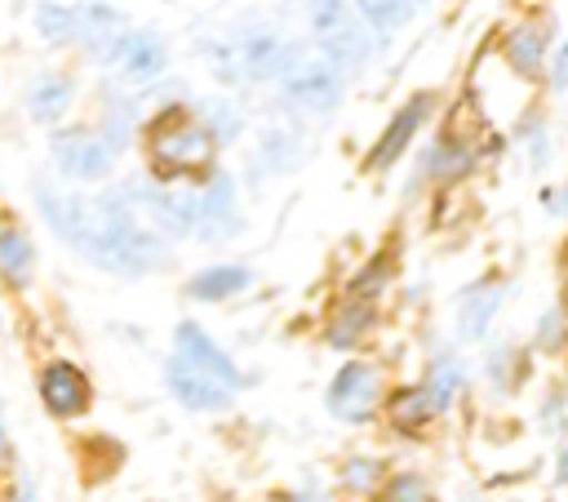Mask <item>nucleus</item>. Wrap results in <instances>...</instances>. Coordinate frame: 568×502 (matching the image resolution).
Instances as JSON below:
<instances>
[{
  "label": "nucleus",
  "mask_w": 568,
  "mask_h": 502,
  "mask_svg": "<svg viewBox=\"0 0 568 502\" xmlns=\"http://www.w3.org/2000/svg\"><path fill=\"white\" fill-rule=\"evenodd\" d=\"M31 195H36V209H40V222L49 227V235L58 244L75 249L80 262H89L106 275H120V280H142V275H155L169 267V240L142 222L124 182L84 195V191L49 187L36 178Z\"/></svg>",
  "instance_id": "f257e3e1"
},
{
  "label": "nucleus",
  "mask_w": 568,
  "mask_h": 502,
  "mask_svg": "<svg viewBox=\"0 0 568 502\" xmlns=\"http://www.w3.org/2000/svg\"><path fill=\"white\" fill-rule=\"evenodd\" d=\"M138 147L146 160V178L160 187H200L217 169V142L191 111V102H160L142 129Z\"/></svg>",
  "instance_id": "f03ea898"
},
{
  "label": "nucleus",
  "mask_w": 568,
  "mask_h": 502,
  "mask_svg": "<svg viewBox=\"0 0 568 502\" xmlns=\"http://www.w3.org/2000/svg\"><path fill=\"white\" fill-rule=\"evenodd\" d=\"M311 49L328 58L337 71H359L373 53V31L359 22L351 0H302Z\"/></svg>",
  "instance_id": "7ed1b4c3"
},
{
  "label": "nucleus",
  "mask_w": 568,
  "mask_h": 502,
  "mask_svg": "<svg viewBox=\"0 0 568 502\" xmlns=\"http://www.w3.org/2000/svg\"><path fill=\"white\" fill-rule=\"evenodd\" d=\"M275 84H280L284 102L293 111H306V116H328L346 98V71H337L328 58H320L315 49H302V44L284 49Z\"/></svg>",
  "instance_id": "20e7f679"
},
{
  "label": "nucleus",
  "mask_w": 568,
  "mask_h": 502,
  "mask_svg": "<svg viewBox=\"0 0 568 502\" xmlns=\"http://www.w3.org/2000/svg\"><path fill=\"white\" fill-rule=\"evenodd\" d=\"M386 391L390 386H386L382 364L368 355H351L337 364V373L324 386V413L337 418L342 426H368V422H377Z\"/></svg>",
  "instance_id": "39448f33"
},
{
  "label": "nucleus",
  "mask_w": 568,
  "mask_h": 502,
  "mask_svg": "<svg viewBox=\"0 0 568 502\" xmlns=\"http://www.w3.org/2000/svg\"><path fill=\"white\" fill-rule=\"evenodd\" d=\"M479 142H484L479 133H470V129H462L457 120H448L426 147H417V155H413V178H417V187H413V191H422V187H435V191L462 187V182L479 169V160H484V147H479Z\"/></svg>",
  "instance_id": "423d86ee"
},
{
  "label": "nucleus",
  "mask_w": 568,
  "mask_h": 502,
  "mask_svg": "<svg viewBox=\"0 0 568 502\" xmlns=\"http://www.w3.org/2000/svg\"><path fill=\"white\" fill-rule=\"evenodd\" d=\"M115 160L120 155L102 142V133L93 124H58V129H49V164L67 182H80V187L106 182Z\"/></svg>",
  "instance_id": "0eeeda50"
},
{
  "label": "nucleus",
  "mask_w": 568,
  "mask_h": 502,
  "mask_svg": "<svg viewBox=\"0 0 568 502\" xmlns=\"http://www.w3.org/2000/svg\"><path fill=\"white\" fill-rule=\"evenodd\" d=\"M435 107H439V93H430V89H413L390 116H386V124H382V133L373 138V147H368V155H364V173H390L413 147H417V133L426 129V120L435 116Z\"/></svg>",
  "instance_id": "6e6552de"
},
{
  "label": "nucleus",
  "mask_w": 568,
  "mask_h": 502,
  "mask_svg": "<svg viewBox=\"0 0 568 502\" xmlns=\"http://www.w3.org/2000/svg\"><path fill=\"white\" fill-rule=\"evenodd\" d=\"M191 200H195V240L200 244H226L244 231L240 191L226 169H213L200 187H191Z\"/></svg>",
  "instance_id": "1a4fd4ad"
},
{
  "label": "nucleus",
  "mask_w": 568,
  "mask_h": 502,
  "mask_svg": "<svg viewBox=\"0 0 568 502\" xmlns=\"http://www.w3.org/2000/svg\"><path fill=\"white\" fill-rule=\"evenodd\" d=\"M36 395L44 404L49 418L58 422H75L93 409V378L84 373V364H75L71 355H49L36 373Z\"/></svg>",
  "instance_id": "9d476101"
},
{
  "label": "nucleus",
  "mask_w": 568,
  "mask_h": 502,
  "mask_svg": "<svg viewBox=\"0 0 568 502\" xmlns=\"http://www.w3.org/2000/svg\"><path fill=\"white\" fill-rule=\"evenodd\" d=\"M115 84H124L129 93L138 89H155L160 76L169 71V40L151 27H129V36L115 49Z\"/></svg>",
  "instance_id": "9b49d317"
},
{
  "label": "nucleus",
  "mask_w": 568,
  "mask_h": 502,
  "mask_svg": "<svg viewBox=\"0 0 568 502\" xmlns=\"http://www.w3.org/2000/svg\"><path fill=\"white\" fill-rule=\"evenodd\" d=\"M124 36H129V18L111 0H80L75 4V49L89 62L111 67Z\"/></svg>",
  "instance_id": "f8f14e48"
},
{
  "label": "nucleus",
  "mask_w": 568,
  "mask_h": 502,
  "mask_svg": "<svg viewBox=\"0 0 568 502\" xmlns=\"http://www.w3.org/2000/svg\"><path fill=\"white\" fill-rule=\"evenodd\" d=\"M506 71L524 84H541L546 76V58H550V22L546 18H519L501 31V44H497Z\"/></svg>",
  "instance_id": "ddd939ff"
},
{
  "label": "nucleus",
  "mask_w": 568,
  "mask_h": 502,
  "mask_svg": "<svg viewBox=\"0 0 568 502\" xmlns=\"http://www.w3.org/2000/svg\"><path fill=\"white\" fill-rule=\"evenodd\" d=\"M173 355L186 360V364H195V369H204L209 378H217V382L231 386V391L244 386V369L235 364V355H231L200 320H178V324H173Z\"/></svg>",
  "instance_id": "4468645a"
},
{
  "label": "nucleus",
  "mask_w": 568,
  "mask_h": 502,
  "mask_svg": "<svg viewBox=\"0 0 568 502\" xmlns=\"http://www.w3.org/2000/svg\"><path fill=\"white\" fill-rule=\"evenodd\" d=\"M501 302H506V289H501L497 275L470 280L457 293V302H453V333H457V342H484L493 333V320H497Z\"/></svg>",
  "instance_id": "2eb2a0df"
},
{
  "label": "nucleus",
  "mask_w": 568,
  "mask_h": 502,
  "mask_svg": "<svg viewBox=\"0 0 568 502\" xmlns=\"http://www.w3.org/2000/svg\"><path fill=\"white\" fill-rule=\"evenodd\" d=\"M164 386H169V395H173L182 409H191V413H222V409L235 404V391H231V386H222L217 378H209L204 369H195V364H186V360H178V355L164 360Z\"/></svg>",
  "instance_id": "dca6fc26"
},
{
  "label": "nucleus",
  "mask_w": 568,
  "mask_h": 502,
  "mask_svg": "<svg viewBox=\"0 0 568 502\" xmlns=\"http://www.w3.org/2000/svg\"><path fill=\"white\" fill-rule=\"evenodd\" d=\"M36 280V244L13 209H0V284L9 293H27Z\"/></svg>",
  "instance_id": "f3484780"
},
{
  "label": "nucleus",
  "mask_w": 568,
  "mask_h": 502,
  "mask_svg": "<svg viewBox=\"0 0 568 502\" xmlns=\"http://www.w3.org/2000/svg\"><path fill=\"white\" fill-rule=\"evenodd\" d=\"M377 418L386 422V431H390L395 440H422V435L430 431V422H435V409H430L422 382H399V386L386 391Z\"/></svg>",
  "instance_id": "a211bd4d"
},
{
  "label": "nucleus",
  "mask_w": 568,
  "mask_h": 502,
  "mask_svg": "<svg viewBox=\"0 0 568 502\" xmlns=\"http://www.w3.org/2000/svg\"><path fill=\"white\" fill-rule=\"evenodd\" d=\"M75 107V80L67 71H36L27 84V116L31 124L58 129Z\"/></svg>",
  "instance_id": "6ab92c4d"
},
{
  "label": "nucleus",
  "mask_w": 568,
  "mask_h": 502,
  "mask_svg": "<svg viewBox=\"0 0 568 502\" xmlns=\"http://www.w3.org/2000/svg\"><path fill=\"white\" fill-rule=\"evenodd\" d=\"M248 289H253V267L248 262H209V267L191 271L186 284H182V293L191 302H231Z\"/></svg>",
  "instance_id": "aec40b11"
},
{
  "label": "nucleus",
  "mask_w": 568,
  "mask_h": 502,
  "mask_svg": "<svg viewBox=\"0 0 568 502\" xmlns=\"http://www.w3.org/2000/svg\"><path fill=\"white\" fill-rule=\"evenodd\" d=\"M377 324H382L377 307L337 298V302L328 307V315H324L320 338H324V347H333V351H355L359 342H368V333H377Z\"/></svg>",
  "instance_id": "412c9836"
},
{
  "label": "nucleus",
  "mask_w": 568,
  "mask_h": 502,
  "mask_svg": "<svg viewBox=\"0 0 568 502\" xmlns=\"http://www.w3.org/2000/svg\"><path fill=\"white\" fill-rule=\"evenodd\" d=\"M466 364L453 355V351H435L430 360H426V373H422V391H426V400H430V409H435V418L439 413H453L457 404H462V395H466Z\"/></svg>",
  "instance_id": "4be33fe9"
},
{
  "label": "nucleus",
  "mask_w": 568,
  "mask_h": 502,
  "mask_svg": "<svg viewBox=\"0 0 568 502\" xmlns=\"http://www.w3.org/2000/svg\"><path fill=\"white\" fill-rule=\"evenodd\" d=\"M395 275H399V262H395V253L390 249H377V253H368L351 275H346V284H342V298L346 302H364V307H377L386 293H390V284H395Z\"/></svg>",
  "instance_id": "5701e85b"
},
{
  "label": "nucleus",
  "mask_w": 568,
  "mask_h": 502,
  "mask_svg": "<svg viewBox=\"0 0 568 502\" xmlns=\"http://www.w3.org/2000/svg\"><path fill=\"white\" fill-rule=\"evenodd\" d=\"M306 160V138L297 124H266L257 133V164L266 173H293Z\"/></svg>",
  "instance_id": "b1692460"
},
{
  "label": "nucleus",
  "mask_w": 568,
  "mask_h": 502,
  "mask_svg": "<svg viewBox=\"0 0 568 502\" xmlns=\"http://www.w3.org/2000/svg\"><path fill=\"white\" fill-rule=\"evenodd\" d=\"M186 102H191V111L200 116V124L213 133L217 147L240 142V133H244V111H240L226 93H204V98H186Z\"/></svg>",
  "instance_id": "393cba45"
},
{
  "label": "nucleus",
  "mask_w": 568,
  "mask_h": 502,
  "mask_svg": "<svg viewBox=\"0 0 568 502\" xmlns=\"http://www.w3.org/2000/svg\"><path fill=\"white\" fill-rule=\"evenodd\" d=\"M351 4H355L359 22H364L373 36H395V31H404L430 0H351Z\"/></svg>",
  "instance_id": "a878e982"
},
{
  "label": "nucleus",
  "mask_w": 568,
  "mask_h": 502,
  "mask_svg": "<svg viewBox=\"0 0 568 502\" xmlns=\"http://www.w3.org/2000/svg\"><path fill=\"white\" fill-rule=\"evenodd\" d=\"M31 27L49 49H71L75 44V4L67 0H36Z\"/></svg>",
  "instance_id": "bb28decb"
},
{
  "label": "nucleus",
  "mask_w": 568,
  "mask_h": 502,
  "mask_svg": "<svg viewBox=\"0 0 568 502\" xmlns=\"http://www.w3.org/2000/svg\"><path fill=\"white\" fill-rule=\"evenodd\" d=\"M382 484H386V462L377 453H351L337 466V489L351 498H377Z\"/></svg>",
  "instance_id": "cd10ccee"
},
{
  "label": "nucleus",
  "mask_w": 568,
  "mask_h": 502,
  "mask_svg": "<svg viewBox=\"0 0 568 502\" xmlns=\"http://www.w3.org/2000/svg\"><path fill=\"white\" fill-rule=\"evenodd\" d=\"M515 142L528 151V169H546L555 155V138H550V120L541 111H524L515 120Z\"/></svg>",
  "instance_id": "c85d7f7f"
},
{
  "label": "nucleus",
  "mask_w": 568,
  "mask_h": 502,
  "mask_svg": "<svg viewBox=\"0 0 568 502\" xmlns=\"http://www.w3.org/2000/svg\"><path fill=\"white\" fill-rule=\"evenodd\" d=\"M484 382H488L497 395L519 391L524 369H519V347H515V342H497V347L484 355Z\"/></svg>",
  "instance_id": "c756f323"
},
{
  "label": "nucleus",
  "mask_w": 568,
  "mask_h": 502,
  "mask_svg": "<svg viewBox=\"0 0 568 502\" xmlns=\"http://www.w3.org/2000/svg\"><path fill=\"white\" fill-rule=\"evenodd\" d=\"M564 347H568V311L559 302H550V307H541V315L532 324V351L559 355Z\"/></svg>",
  "instance_id": "7c9ffc66"
},
{
  "label": "nucleus",
  "mask_w": 568,
  "mask_h": 502,
  "mask_svg": "<svg viewBox=\"0 0 568 502\" xmlns=\"http://www.w3.org/2000/svg\"><path fill=\"white\" fill-rule=\"evenodd\" d=\"M377 502H435V489L422 471H395L377 489Z\"/></svg>",
  "instance_id": "2f4dec72"
},
{
  "label": "nucleus",
  "mask_w": 568,
  "mask_h": 502,
  "mask_svg": "<svg viewBox=\"0 0 568 502\" xmlns=\"http://www.w3.org/2000/svg\"><path fill=\"white\" fill-rule=\"evenodd\" d=\"M537 422H541V435H550V440H564L568 435V391L559 382L546 386V395L537 404Z\"/></svg>",
  "instance_id": "473e14b6"
},
{
  "label": "nucleus",
  "mask_w": 568,
  "mask_h": 502,
  "mask_svg": "<svg viewBox=\"0 0 568 502\" xmlns=\"http://www.w3.org/2000/svg\"><path fill=\"white\" fill-rule=\"evenodd\" d=\"M541 84H546L550 93H568V40H559V44L550 49V58H546V76H541Z\"/></svg>",
  "instance_id": "72a5a7b5"
},
{
  "label": "nucleus",
  "mask_w": 568,
  "mask_h": 502,
  "mask_svg": "<svg viewBox=\"0 0 568 502\" xmlns=\"http://www.w3.org/2000/svg\"><path fill=\"white\" fill-rule=\"evenodd\" d=\"M537 204H541L550 218L568 222V182H559V187H541V191H537Z\"/></svg>",
  "instance_id": "f704fd0d"
},
{
  "label": "nucleus",
  "mask_w": 568,
  "mask_h": 502,
  "mask_svg": "<svg viewBox=\"0 0 568 502\" xmlns=\"http://www.w3.org/2000/svg\"><path fill=\"white\" fill-rule=\"evenodd\" d=\"M9 502H40L36 480H31V475H18V480H13V498H9Z\"/></svg>",
  "instance_id": "c9c22d12"
},
{
  "label": "nucleus",
  "mask_w": 568,
  "mask_h": 502,
  "mask_svg": "<svg viewBox=\"0 0 568 502\" xmlns=\"http://www.w3.org/2000/svg\"><path fill=\"white\" fill-rule=\"evenodd\" d=\"M9 458H13V444H9V426H4V409H0V471Z\"/></svg>",
  "instance_id": "e433bc0d"
},
{
  "label": "nucleus",
  "mask_w": 568,
  "mask_h": 502,
  "mask_svg": "<svg viewBox=\"0 0 568 502\" xmlns=\"http://www.w3.org/2000/svg\"><path fill=\"white\" fill-rule=\"evenodd\" d=\"M555 480L568 489V444H564V449H559V458H555Z\"/></svg>",
  "instance_id": "4c0bfd02"
},
{
  "label": "nucleus",
  "mask_w": 568,
  "mask_h": 502,
  "mask_svg": "<svg viewBox=\"0 0 568 502\" xmlns=\"http://www.w3.org/2000/svg\"><path fill=\"white\" fill-rule=\"evenodd\" d=\"M559 307L568 311V267H564V284H559Z\"/></svg>",
  "instance_id": "58836bf2"
},
{
  "label": "nucleus",
  "mask_w": 568,
  "mask_h": 502,
  "mask_svg": "<svg viewBox=\"0 0 568 502\" xmlns=\"http://www.w3.org/2000/svg\"><path fill=\"white\" fill-rule=\"evenodd\" d=\"M297 502H324V498H315V493H302V498H297Z\"/></svg>",
  "instance_id": "ea45409f"
},
{
  "label": "nucleus",
  "mask_w": 568,
  "mask_h": 502,
  "mask_svg": "<svg viewBox=\"0 0 568 502\" xmlns=\"http://www.w3.org/2000/svg\"><path fill=\"white\" fill-rule=\"evenodd\" d=\"M564 351H568V347H564Z\"/></svg>",
  "instance_id": "a19ab883"
}]
</instances>
